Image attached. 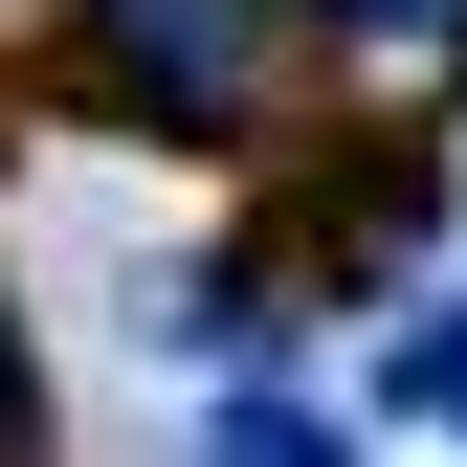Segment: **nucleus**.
<instances>
[{"label":"nucleus","instance_id":"f257e3e1","mask_svg":"<svg viewBox=\"0 0 467 467\" xmlns=\"http://www.w3.org/2000/svg\"><path fill=\"white\" fill-rule=\"evenodd\" d=\"M89 67L156 134H245L267 111V0H89Z\"/></svg>","mask_w":467,"mask_h":467},{"label":"nucleus","instance_id":"f03ea898","mask_svg":"<svg viewBox=\"0 0 467 467\" xmlns=\"http://www.w3.org/2000/svg\"><path fill=\"white\" fill-rule=\"evenodd\" d=\"M357 400H379V423H445V445H467V289H400V334H379V379H357Z\"/></svg>","mask_w":467,"mask_h":467},{"label":"nucleus","instance_id":"7ed1b4c3","mask_svg":"<svg viewBox=\"0 0 467 467\" xmlns=\"http://www.w3.org/2000/svg\"><path fill=\"white\" fill-rule=\"evenodd\" d=\"M179 467H357V445H334V423H312L289 379H245V400H223V423L179 445Z\"/></svg>","mask_w":467,"mask_h":467},{"label":"nucleus","instance_id":"20e7f679","mask_svg":"<svg viewBox=\"0 0 467 467\" xmlns=\"http://www.w3.org/2000/svg\"><path fill=\"white\" fill-rule=\"evenodd\" d=\"M45 445V379H23V312H0V467Z\"/></svg>","mask_w":467,"mask_h":467},{"label":"nucleus","instance_id":"39448f33","mask_svg":"<svg viewBox=\"0 0 467 467\" xmlns=\"http://www.w3.org/2000/svg\"><path fill=\"white\" fill-rule=\"evenodd\" d=\"M312 23H445V0H312Z\"/></svg>","mask_w":467,"mask_h":467}]
</instances>
